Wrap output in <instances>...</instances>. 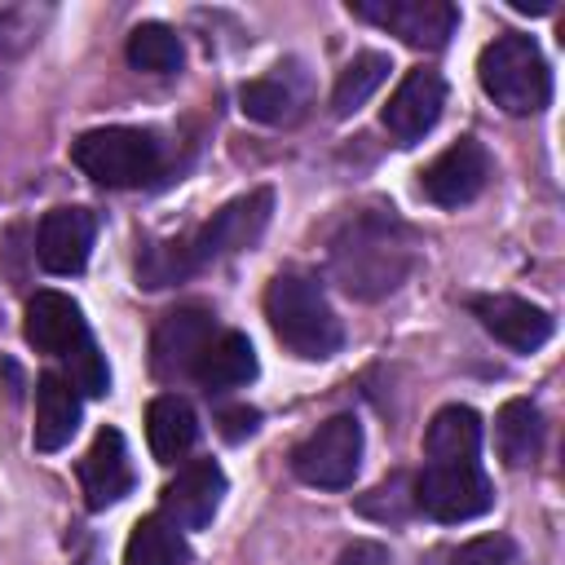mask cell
Masks as SVG:
<instances>
[{
    "mask_svg": "<svg viewBox=\"0 0 565 565\" xmlns=\"http://www.w3.org/2000/svg\"><path fill=\"white\" fill-rule=\"evenodd\" d=\"M415 265L411 230L388 212H362L331 243V269L340 287L358 300H375L393 291Z\"/></svg>",
    "mask_w": 565,
    "mask_h": 565,
    "instance_id": "6da1fadb",
    "label": "cell"
},
{
    "mask_svg": "<svg viewBox=\"0 0 565 565\" xmlns=\"http://www.w3.org/2000/svg\"><path fill=\"white\" fill-rule=\"evenodd\" d=\"M265 318L274 327V335L309 362H322L331 353H340L344 344V327L335 318V309L327 305L322 287L305 274H274L265 287Z\"/></svg>",
    "mask_w": 565,
    "mask_h": 565,
    "instance_id": "7a4b0ae2",
    "label": "cell"
},
{
    "mask_svg": "<svg viewBox=\"0 0 565 565\" xmlns=\"http://www.w3.org/2000/svg\"><path fill=\"white\" fill-rule=\"evenodd\" d=\"M477 79H481L486 97H490L499 110H508V115H534V110H543L547 97H552L547 57H543V49L534 44V35H521V31L494 35V40L481 49Z\"/></svg>",
    "mask_w": 565,
    "mask_h": 565,
    "instance_id": "3957f363",
    "label": "cell"
},
{
    "mask_svg": "<svg viewBox=\"0 0 565 565\" xmlns=\"http://www.w3.org/2000/svg\"><path fill=\"white\" fill-rule=\"evenodd\" d=\"M71 159L84 177H93L106 190H132L146 185L150 177H159L163 168V150L154 141V132L146 128H93L84 137H75Z\"/></svg>",
    "mask_w": 565,
    "mask_h": 565,
    "instance_id": "277c9868",
    "label": "cell"
},
{
    "mask_svg": "<svg viewBox=\"0 0 565 565\" xmlns=\"http://www.w3.org/2000/svg\"><path fill=\"white\" fill-rule=\"evenodd\" d=\"M358 463H362V424L353 415H331L291 450V472L318 490L353 486Z\"/></svg>",
    "mask_w": 565,
    "mask_h": 565,
    "instance_id": "5b68a950",
    "label": "cell"
},
{
    "mask_svg": "<svg viewBox=\"0 0 565 565\" xmlns=\"http://www.w3.org/2000/svg\"><path fill=\"white\" fill-rule=\"evenodd\" d=\"M411 499L433 521L455 525V521H472V516L490 512L494 490H490V477L481 472V463L463 459V463H424V472L411 486Z\"/></svg>",
    "mask_w": 565,
    "mask_h": 565,
    "instance_id": "8992f818",
    "label": "cell"
},
{
    "mask_svg": "<svg viewBox=\"0 0 565 565\" xmlns=\"http://www.w3.org/2000/svg\"><path fill=\"white\" fill-rule=\"evenodd\" d=\"M358 18L393 31L411 49H446L459 26V9L450 0H353Z\"/></svg>",
    "mask_w": 565,
    "mask_h": 565,
    "instance_id": "52a82bcc",
    "label": "cell"
},
{
    "mask_svg": "<svg viewBox=\"0 0 565 565\" xmlns=\"http://www.w3.org/2000/svg\"><path fill=\"white\" fill-rule=\"evenodd\" d=\"M269 212H274V190H247L243 199L225 203L194 238H190V256L194 265H207V260H221V256H234L243 247H252L265 225H269Z\"/></svg>",
    "mask_w": 565,
    "mask_h": 565,
    "instance_id": "ba28073f",
    "label": "cell"
},
{
    "mask_svg": "<svg viewBox=\"0 0 565 565\" xmlns=\"http://www.w3.org/2000/svg\"><path fill=\"white\" fill-rule=\"evenodd\" d=\"M441 106H446V79L433 66H411L397 79V88H393V97H388L380 119H384V128H388V137L397 146H415L437 128Z\"/></svg>",
    "mask_w": 565,
    "mask_h": 565,
    "instance_id": "9c48e42d",
    "label": "cell"
},
{
    "mask_svg": "<svg viewBox=\"0 0 565 565\" xmlns=\"http://www.w3.org/2000/svg\"><path fill=\"white\" fill-rule=\"evenodd\" d=\"M216 335V318L199 305H185V309H172L159 318L154 335H150V366L159 380H185L194 375L203 349L212 344Z\"/></svg>",
    "mask_w": 565,
    "mask_h": 565,
    "instance_id": "30bf717a",
    "label": "cell"
},
{
    "mask_svg": "<svg viewBox=\"0 0 565 565\" xmlns=\"http://www.w3.org/2000/svg\"><path fill=\"white\" fill-rule=\"evenodd\" d=\"M490 181V154L477 137H459L455 146H446L424 172H419V190L437 203V207H463L472 203Z\"/></svg>",
    "mask_w": 565,
    "mask_h": 565,
    "instance_id": "8fae6325",
    "label": "cell"
},
{
    "mask_svg": "<svg viewBox=\"0 0 565 565\" xmlns=\"http://www.w3.org/2000/svg\"><path fill=\"white\" fill-rule=\"evenodd\" d=\"M221 499H225V472H221V463L216 459H190L163 486L159 508H163V516L177 530H203V525H212Z\"/></svg>",
    "mask_w": 565,
    "mask_h": 565,
    "instance_id": "7c38bea8",
    "label": "cell"
},
{
    "mask_svg": "<svg viewBox=\"0 0 565 565\" xmlns=\"http://www.w3.org/2000/svg\"><path fill=\"white\" fill-rule=\"evenodd\" d=\"M22 331H26V340H31L35 353H49V358H62V362H66L75 349H84V344L93 340V331H88L79 305H75L71 296H62V291H35V296L26 300V322H22Z\"/></svg>",
    "mask_w": 565,
    "mask_h": 565,
    "instance_id": "4fadbf2b",
    "label": "cell"
},
{
    "mask_svg": "<svg viewBox=\"0 0 565 565\" xmlns=\"http://www.w3.org/2000/svg\"><path fill=\"white\" fill-rule=\"evenodd\" d=\"M93 238H97V221L88 207H53L44 212L40 221V234H35V256L49 274H79L88 265V252H93Z\"/></svg>",
    "mask_w": 565,
    "mask_h": 565,
    "instance_id": "5bb4252c",
    "label": "cell"
},
{
    "mask_svg": "<svg viewBox=\"0 0 565 565\" xmlns=\"http://www.w3.org/2000/svg\"><path fill=\"white\" fill-rule=\"evenodd\" d=\"M472 313H477V322H481L494 340H503V344L516 349V353L543 349V344L552 340V327H556L547 309H539V305H530V300H521V296H477V300H472Z\"/></svg>",
    "mask_w": 565,
    "mask_h": 565,
    "instance_id": "9a60e30c",
    "label": "cell"
},
{
    "mask_svg": "<svg viewBox=\"0 0 565 565\" xmlns=\"http://www.w3.org/2000/svg\"><path fill=\"white\" fill-rule=\"evenodd\" d=\"M79 486H84V503L93 512L119 503L132 490V463H128V446L119 428H102L88 446V455L79 459Z\"/></svg>",
    "mask_w": 565,
    "mask_h": 565,
    "instance_id": "2e32d148",
    "label": "cell"
},
{
    "mask_svg": "<svg viewBox=\"0 0 565 565\" xmlns=\"http://www.w3.org/2000/svg\"><path fill=\"white\" fill-rule=\"evenodd\" d=\"M79 428V393L66 375L44 371L35 380V450H62Z\"/></svg>",
    "mask_w": 565,
    "mask_h": 565,
    "instance_id": "e0dca14e",
    "label": "cell"
},
{
    "mask_svg": "<svg viewBox=\"0 0 565 565\" xmlns=\"http://www.w3.org/2000/svg\"><path fill=\"white\" fill-rule=\"evenodd\" d=\"M190 380H199L207 393L243 388L247 380H256V349H252V340L243 331H216Z\"/></svg>",
    "mask_w": 565,
    "mask_h": 565,
    "instance_id": "ac0fdd59",
    "label": "cell"
},
{
    "mask_svg": "<svg viewBox=\"0 0 565 565\" xmlns=\"http://www.w3.org/2000/svg\"><path fill=\"white\" fill-rule=\"evenodd\" d=\"M194 437H199V419H194V411H190L185 397L159 393V397L146 406V441H150V455H154L159 463L185 459L190 446H194Z\"/></svg>",
    "mask_w": 565,
    "mask_h": 565,
    "instance_id": "d6986e66",
    "label": "cell"
},
{
    "mask_svg": "<svg viewBox=\"0 0 565 565\" xmlns=\"http://www.w3.org/2000/svg\"><path fill=\"white\" fill-rule=\"evenodd\" d=\"M481 450V415L472 406H441L424 433L428 463H463Z\"/></svg>",
    "mask_w": 565,
    "mask_h": 565,
    "instance_id": "ffe728a7",
    "label": "cell"
},
{
    "mask_svg": "<svg viewBox=\"0 0 565 565\" xmlns=\"http://www.w3.org/2000/svg\"><path fill=\"white\" fill-rule=\"evenodd\" d=\"M494 441L508 468H525L543 450V411L530 397H512L494 415Z\"/></svg>",
    "mask_w": 565,
    "mask_h": 565,
    "instance_id": "44dd1931",
    "label": "cell"
},
{
    "mask_svg": "<svg viewBox=\"0 0 565 565\" xmlns=\"http://www.w3.org/2000/svg\"><path fill=\"white\" fill-rule=\"evenodd\" d=\"M190 561V547H185V534L163 516H141L124 543V565H185Z\"/></svg>",
    "mask_w": 565,
    "mask_h": 565,
    "instance_id": "7402d4cb",
    "label": "cell"
},
{
    "mask_svg": "<svg viewBox=\"0 0 565 565\" xmlns=\"http://www.w3.org/2000/svg\"><path fill=\"white\" fill-rule=\"evenodd\" d=\"M124 53H128V62H132L137 71H150V75H168V71H177L181 57H185L181 35H177L172 26H163V22H141V26H132Z\"/></svg>",
    "mask_w": 565,
    "mask_h": 565,
    "instance_id": "603a6c76",
    "label": "cell"
},
{
    "mask_svg": "<svg viewBox=\"0 0 565 565\" xmlns=\"http://www.w3.org/2000/svg\"><path fill=\"white\" fill-rule=\"evenodd\" d=\"M388 71H393V62L384 57V53H358L344 71H340V79H335V88H331V110L344 119V115H353L384 79H388Z\"/></svg>",
    "mask_w": 565,
    "mask_h": 565,
    "instance_id": "cb8c5ba5",
    "label": "cell"
},
{
    "mask_svg": "<svg viewBox=\"0 0 565 565\" xmlns=\"http://www.w3.org/2000/svg\"><path fill=\"white\" fill-rule=\"evenodd\" d=\"M190 269H199L194 265V256H190V238H163V243H146L141 247V256H137V278H141V287H172L177 278H185Z\"/></svg>",
    "mask_w": 565,
    "mask_h": 565,
    "instance_id": "d4e9b609",
    "label": "cell"
},
{
    "mask_svg": "<svg viewBox=\"0 0 565 565\" xmlns=\"http://www.w3.org/2000/svg\"><path fill=\"white\" fill-rule=\"evenodd\" d=\"M238 106L256 124H282L291 115L296 97H291V88L282 79H252V84L238 88Z\"/></svg>",
    "mask_w": 565,
    "mask_h": 565,
    "instance_id": "484cf974",
    "label": "cell"
},
{
    "mask_svg": "<svg viewBox=\"0 0 565 565\" xmlns=\"http://www.w3.org/2000/svg\"><path fill=\"white\" fill-rule=\"evenodd\" d=\"M66 371H71L66 380L75 384V393H88V397H106L110 393V371H106V358L97 353L93 340L66 358Z\"/></svg>",
    "mask_w": 565,
    "mask_h": 565,
    "instance_id": "4316f807",
    "label": "cell"
},
{
    "mask_svg": "<svg viewBox=\"0 0 565 565\" xmlns=\"http://www.w3.org/2000/svg\"><path fill=\"white\" fill-rule=\"evenodd\" d=\"M450 565H521V552L508 534H477L450 552Z\"/></svg>",
    "mask_w": 565,
    "mask_h": 565,
    "instance_id": "83f0119b",
    "label": "cell"
},
{
    "mask_svg": "<svg viewBox=\"0 0 565 565\" xmlns=\"http://www.w3.org/2000/svg\"><path fill=\"white\" fill-rule=\"evenodd\" d=\"M216 424H221V433H225L230 441H243V437H252V433H256L260 415H256L252 406H230V411H221V415H216Z\"/></svg>",
    "mask_w": 565,
    "mask_h": 565,
    "instance_id": "f1b7e54d",
    "label": "cell"
},
{
    "mask_svg": "<svg viewBox=\"0 0 565 565\" xmlns=\"http://www.w3.org/2000/svg\"><path fill=\"white\" fill-rule=\"evenodd\" d=\"M335 565H388V547L375 543V539H353V543L335 556Z\"/></svg>",
    "mask_w": 565,
    "mask_h": 565,
    "instance_id": "f546056e",
    "label": "cell"
},
{
    "mask_svg": "<svg viewBox=\"0 0 565 565\" xmlns=\"http://www.w3.org/2000/svg\"><path fill=\"white\" fill-rule=\"evenodd\" d=\"M512 9H521V13H547L552 0H512Z\"/></svg>",
    "mask_w": 565,
    "mask_h": 565,
    "instance_id": "4dcf8cb0",
    "label": "cell"
}]
</instances>
